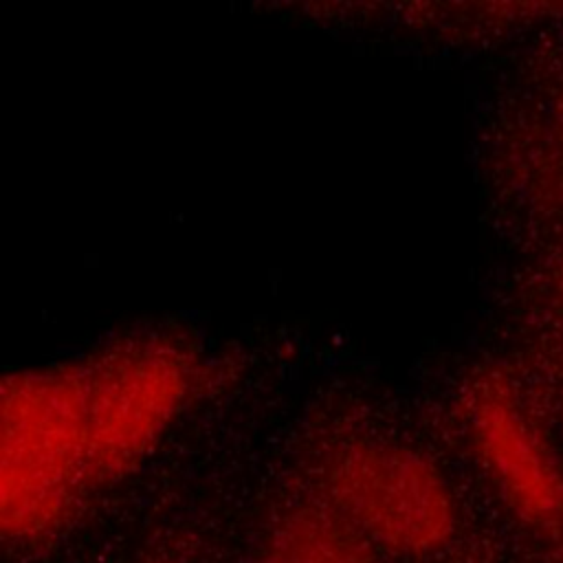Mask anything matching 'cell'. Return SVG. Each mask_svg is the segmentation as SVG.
Returning <instances> with one entry per match:
<instances>
[{
  "label": "cell",
  "instance_id": "obj_1",
  "mask_svg": "<svg viewBox=\"0 0 563 563\" xmlns=\"http://www.w3.org/2000/svg\"><path fill=\"white\" fill-rule=\"evenodd\" d=\"M86 473V385L73 372L20 374L2 389L0 526L37 543L70 517Z\"/></svg>",
  "mask_w": 563,
  "mask_h": 563
},
{
  "label": "cell",
  "instance_id": "obj_2",
  "mask_svg": "<svg viewBox=\"0 0 563 563\" xmlns=\"http://www.w3.org/2000/svg\"><path fill=\"white\" fill-rule=\"evenodd\" d=\"M323 495L372 548L394 556H433L457 530V506L442 473L396 444L361 440L334 451L323 468Z\"/></svg>",
  "mask_w": 563,
  "mask_h": 563
},
{
  "label": "cell",
  "instance_id": "obj_3",
  "mask_svg": "<svg viewBox=\"0 0 563 563\" xmlns=\"http://www.w3.org/2000/svg\"><path fill=\"white\" fill-rule=\"evenodd\" d=\"M189 376L178 350L139 343L84 378L88 484L112 482L141 462L185 402Z\"/></svg>",
  "mask_w": 563,
  "mask_h": 563
},
{
  "label": "cell",
  "instance_id": "obj_4",
  "mask_svg": "<svg viewBox=\"0 0 563 563\" xmlns=\"http://www.w3.org/2000/svg\"><path fill=\"white\" fill-rule=\"evenodd\" d=\"M468 435L506 508L534 532L563 539V466L519 398L506 387L479 389Z\"/></svg>",
  "mask_w": 563,
  "mask_h": 563
},
{
  "label": "cell",
  "instance_id": "obj_5",
  "mask_svg": "<svg viewBox=\"0 0 563 563\" xmlns=\"http://www.w3.org/2000/svg\"><path fill=\"white\" fill-rule=\"evenodd\" d=\"M251 563H380L378 550L330 506L284 510L264 530Z\"/></svg>",
  "mask_w": 563,
  "mask_h": 563
},
{
  "label": "cell",
  "instance_id": "obj_6",
  "mask_svg": "<svg viewBox=\"0 0 563 563\" xmlns=\"http://www.w3.org/2000/svg\"><path fill=\"white\" fill-rule=\"evenodd\" d=\"M554 123H556V143L561 147V154H563V90L559 95V101H556V110H554Z\"/></svg>",
  "mask_w": 563,
  "mask_h": 563
},
{
  "label": "cell",
  "instance_id": "obj_7",
  "mask_svg": "<svg viewBox=\"0 0 563 563\" xmlns=\"http://www.w3.org/2000/svg\"><path fill=\"white\" fill-rule=\"evenodd\" d=\"M556 295H559V301H561V306H563V266L559 268V275H556Z\"/></svg>",
  "mask_w": 563,
  "mask_h": 563
},
{
  "label": "cell",
  "instance_id": "obj_8",
  "mask_svg": "<svg viewBox=\"0 0 563 563\" xmlns=\"http://www.w3.org/2000/svg\"><path fill=\"white\" fill-rule=\"evenodd\" d=\"M143 563H176V561H169V559H145Z\"/></svg>",
  "mask_w": 563,
  "mask_h": 563
}]
</instances>
